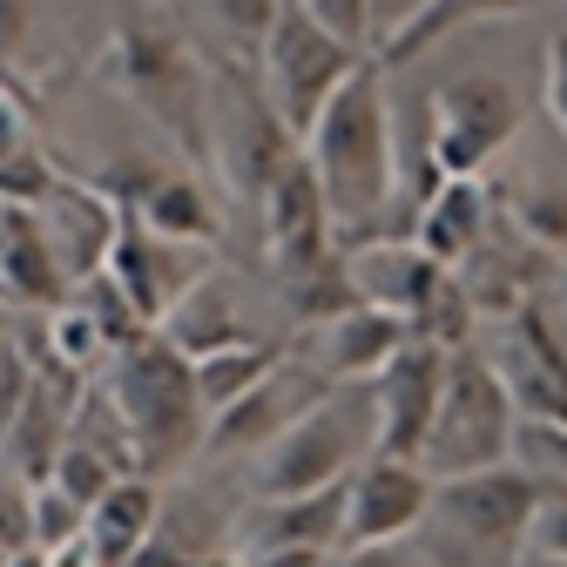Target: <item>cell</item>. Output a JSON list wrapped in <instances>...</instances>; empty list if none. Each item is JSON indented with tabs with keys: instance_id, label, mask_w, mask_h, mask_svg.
Masks as SVG:
<instances>
[{
	"instance_id": "cell-3",
	"label": "cell",
	"mask_w": 567,
	"mask_h": 567,
	"mask_svg": "<svg viewBox=\"0 0 567 567\" xmlns=\"http://www.w3.org/2000/svg\"><path fill=\"white\" fill-rule=\"evenodd\" d=\"M379 453V419L365 385H331L305 419H291L284 433L257 453L250 501H298V493H324L359 473V460Z\"/></svg>"
},
{
	"instance_id": "cell-8",
	"label": "cell",
	"mask_w": 567,
	"mask_h": 567,
	"mask_svg": "<svg viewBox=\"0 0 567 567\" xmlns=\"http://www.w3.org/2000/svg\"><path fill=\"white\" fill-rule=\"evenodd\" d=\"M425 156L440 183L446 176H486V163L527 128V95L507 75H453L425 95Z\"/></svg>"
},
{
	"instance_id": "cell-37",
	"label": "cell",
	"mask_w": 567,
	"mask_h": 567,
	"mask_svg": "<svg viewBox=\"0 0 567 567\" xmlns=\"http://www.w3.org/2000/svg\"><path fill=\"white\" fill-rule=\"evenodd\" d=\"M554 291H560V298H567V257H560V264H554Z\"/></svg>"
},
{
	"instance_id": "cell-34",
	"label": "cell",
	"mask_w": 567,
	"mask_h": 567,
	"mask_svg": "<svg viewBox=\"0 0 567 567\" xmlns=\"http://www.w3.org/2000/svg\"><path fill=\"white\" fill-rule=\"evenodd\" d=\"M540 102H547V122H554L560 142H567V34L547 41V61H540Z\"/></svg>"
},
{
	"instance_id": "cell-12",
	"label": "cell",
	"mask_w": 567,
	"mask_h": 567,
	"mask_svg": "<svg viewBox=\"0 0 567 567\" xmlns=\"http://www.w3.org/2000/svg\"><path fill=\"white\" fill-rule=\"evenodd\" d=\"M257 209H264V257H270V270L284 284L311 277V270H324V264L344 257L338 250V224H331V209H324L305 156H291V163L277 169V183L257 196Z\"/></svg>"
},
{
	"instance_id": "cell-39",
	"label": "cell",
	"mask_w": 567,
	"mask_h": 567,
	"mask_svg": "<svg viewBox=\"0 0 567 567\" xmlns=\"http://www.w3.org/2000/svg\"><path fill=\"white\" fill-rule=\"evenodd\" d=\"M514 567H567V560H514Z\"/></svg>"
},
{
	"instance_id": "cell-9",
	"label": "cell",
	"mask_w": 567,
	"mask_h": 567,
	"mask_svg": "<svg viewBox=\"0 0 567 567\" xmlns=\"http://www.w3.org/2000/svg\"><path fill=\"white\" fill-rule=\"evenodd\" d=\"M534 507H540V480L507 460V466H480V473L433 480V507H425V520H433L446 540H460L466 554L514 567L527 554Z\"/></svg>"
},
{
	"instance_id": "cell-36",
	"label": "cell",
	"mask_w": 567,
	"mask_h": 567,
	"mask_svg": "<svg viewBox=\"0 0 567 567\" xmlns=\"http://www.w3.org/2000/svg\"><path fill=\"white\" fill-rule=\"evenodd\" d=\"M41 567H95V554H89V540H68V547L41 554Z\"/></svg>"
},
{
	"instance_id": "cell-10",
	"label": "cell",
	"mask_w": 567,
	"mask_h": 567,
	"mask_svg": "<svg viewBox=\"0 0 567 567\" xmlns=\"http://www.w3.org/2000/svg\"><path fill=\"white\" fill-rule=\"evenodd\" d=\"M209 264H217V250H203V244H169V237H150L142 224H128L122 209H115V244H109V264L102 277L115 284V298L128 305V318L142 331H156L196 284L209 277Z\"/></svg>"
},
{
	"instance_id": "cell-30",
	"label": "cell",
	"mask_w": 567,
	"mask_h": 567,
	"mask_svg": "<svg viewBox=\"0 0 567 567\" xmlns=\"http://www.w3.org/2000/svg\"><path fill=\"white\" fill-rule=\"evenodd\" d=\"M514 466L540 486H567V425H514Z\"/></svg>"
},
{
	"instance_id": "cell-29",
	"label": "cell",
	"mask_w": 567,
	"mask_h": 567,
	"mask_svg": "<svg viewBox=\"0 0 567 567\" xmlns=\"http://www.w3.org/2000/svg\"><path fill=\"white\" fill-rule=\"evenodd\" d=\"M61 183V169H54V156L41 150V142L28 135V142H14L8 156H0V203H14V209H34L48 189Z\"/></svg>"
},
{
	"instance_id": "cell-35",
	"label": "cell",
	"mask_w": 567,
	"mask_h": 567,
	"mask_svg": "<svg viewBox=\"0 0 567 567\" xmlns=\"http://www.w3.org/2000/svg\"><path fill=\"white\" fill-rule=\"evenodd\" d=\"M412 8H419V0H372V48H379V41H385Z\"/></svg>"
},
{
	"instance_id": "cell-26",
	"label": "cell",
	"mask_w": 567,
	"mask_h": 567,
	"mask_svg": "<svg viewBox=\"0 0 567 567\" xmlns=\"http://www.w3.org/2000/svg\"><path fill=\"white\" fill-rule=\"evenodd\" d=\"M115 480H122V466H109V460H102L89 440H75V433L61 440V453H54V466H48V486H61L75 507H95ZM34 486H41V480H34Z\"/></svg>"
},
{
	"instance_id": "cell-20",
	"label": "cell",
	"mask_w": 567,
	"mask_h": 567,
	"mask_svg": "<svg viewBox=\"0 0 567 567\" xmlns=\"http://www.w3.org/2000/svg\"><path fill=\"white\" fill-rule=\"evenodd\" d=\"M507 14H527V0H419V8L372 48V68H379V75H392V68L433 54L440 41L480 28V21H507Z\"/></svg>"
},
{
	"instance_id": "cell-38",
	"label": "cell",
	"mask_w": 567,
	"mask_h": 567,
	"mask_svg": "<svg viewBox=\"0 0 567 567\" xmlns=\"http://www.w3.org/2000/svg\"><path fill=\"white\" fill-rule=\"evenodd\" d=\"M554 331H560V351H567V311H560V318H554Z\"/></svg>"
},
{
	"instance_id": "cell-28",
	"label": "cell",
	"mask_w": 567,
	"mask_h": 567,
	"mask_svg": "<svg viewBox=\"0 0 567 567\" xmlns=\"http://www.w3.org/2000/svg\"><path fill=\"white\" fill-rule=\"evenodd\" d=\"M277 8H284V0H203V21L217 28V41L230 48V61H244V54H257V41L270 34Z\"/></svg>"
},
{
	"instance_id": "cell-13",
	"label": "cell",
	"mask_w": 567,
	"mask_h": 567,
	"mask_svg": "<svg viewBox=\"0 0 567 567\" xmlns=\"http://www.w3.org/2000/svg\"><path fill=\"white\" fill-rule=\"evenodd\" d=\"M440 385H446V344L412 331L399 344V359L365 385L372 419H379V453H392V460L425 453V433H433V412H440Z\"/></svg>"
},
{
	"instance_id": "cell-40",
	"label": "cell",
	"mask_w": 567,
	"mask_h": 567,
	"mask_svg": "<svg viewBox=\"0 0 567 567\" xmlns=\"http://www.w3.org/2000/svg\"><path fill=\"white\" fill-rule=\"evenodd\" d=\"M142 8H176V0H142Z\"/></svg>"
},
{
	"instance_id": "cell-2",
	"label": "cell",
	"mask_w": 567,
	"mask_h": 567,
	"mask_svg": "<svg viewBox=\"0 0 567 567\" xmlns=\"http://www.w3.org/2000/svg\"><path fill=\"white\" fill-rule=\"evenodd\" d=\"M109 405L128 433V453H135V473H176L189 453H203V405H196V379H189V359L163 338V331H135L128 344L109 351Z\"/></svg>"
},
{
	"instance_id": "cell-11",
	"label": "cell",
	"mask_w": 567,
	"mask_h": 567,
	"mask_svg": "<svg viewBox=\"0 0 567 567\" xmlns=\"http://www.w3.org/2000/svg\"><path fill=\"white\" fill-rule=\"evenodd\" d=\"M480 351H486V365L501 372L520 425H567V351H560L554 311L527 305V311L501 318L493 344H480Z\"/></svg>"
},
{
	"instance_id": "cell-4",
	"label": "cell",
	"mask_w": 567,
	"mask_h": 567,
	"mask_svg": "<svg viewBox=\"0 0 567 567\" xmlns=\"http://www.w3.org/2000/svg\"><path fill=\"white\" fill-rule=\"evenodd\" d=\"M109 75L142 109L163 142L183 156H203V95H209V61L169 28V21H122L109 34Z\"/></svg>"
},
{
	"instance_id": "cell-15",
	"label": "cell",
	"mask_w": 567,
	"mask_h": 567,
	"mask_svg": "<svg viewBox=\"0 0 567 567\" xmlns=\"http://www.w3.org/2000/svg\"><path fill=\"white\" fill-rule=\"evenodd\" d=\"M324 392H331V385H324L311 365H298L291 351H284V359H277L237 405H224L217 419L203 425V453H264V446L284 433V425L305 419Z\"/></svg>"
},
{
	"instance_id": "cell-14",
	"label": "cell",
	"mask_w": 567,
	"mask_h": 567,
	"mask_svg": "<svg viewBox=\"0 0 567 567\" xmlns=\"http://www.w3.org/2000/svg\"><path fill=\"white\" fill-rule=\"evenodd\" d=\"M425 507H433V473H425L419 460L365 453L359 473L344 480V547L405 540L412 527H425Z\"/></svg>"
},
{
	"instance_id": "cell-1",
	"label": "cell",
	"mask_w": 567,
	"mask_h": 567,
	"mask_svg": "<svg viewBox=\"0 0 567 567\" xmlns=\"http://www.w3.org/2000/svg\"><path fill=\"white\" fill-rule=\"evenodd\" d=\"M298 156L331 209L338 237L385 224V209L399 203V122H392L385 75L372 61H359V75L324 102V115L298 142Z\"/></svg>"
},
{
	"instance_id": "cell-27",
	"label": "cell",
	"mask_w": 567,
	"mask_h": 567,
	"mask_svg": "<svg viewBox=\"0 0 567 567\" xmlns=\"http://www.w3.org/2000/svg\"><path fill=\"white\" fill-rule=\"evenodd\" d=\"M89 534V507H75L61 486H28V547L34 554H54V547H68V540H82Z\"/></svg>"
},
{
	"instance_id": "cell-31",
	"label": "cell",
	"mask_w": 567,
	"mask_h": 567,
	"mask_svg": "<svg viewBox=\"0 0 567 567\" xmlns=\"http://www.w3.org/2000/svg\"><path fill=\"white\" fill-rule=\"evenodd\" d=\"M298 14H311L324 34H338L344 48L372 54V0H291Z\"/></svg>"
},
{
	"instance_id": "cell-32",
	"label": "cell",
	"mask_w": 567,
	"mask_h": 567,
	"mask_svg": "<svg viewBox=\"0 0 567 567\" xmlns=\"http://www.w3.org/2000/svg\"><path fill=\"white\" fill-rule=\"evenodd\" d=\"M520 560H567V486H540V507H534Z\"/></svg>"
},
{
	"instance_id": "cell-33",
	"label": "cell",
	"mask_w": 567,
	"mask_h": 567,
	"mask_svg": "<svg viewBox=\"0 0 567 567\" xmlns=\"http://www.w3.org/2000/svg\"><path fill=\"white\" fill-rule=\"evenodd\" d=\"M331 567H440V554L433 547H412V540H379V547L331 554Z\"/></svg>"
},
{
	"instance_id": "cell-21",
	"label": "cell",
	"mask_w": 567,
	"mask_h": 567,
	"mask_svg": "<svg viewBox=\"0 0 567 567\" xmlns=\"http://www.w3.org/2000/svg\"><path fill=\"white\" fill-rule=\"evenodd\" d=\"M0 284L21 298V305H68V277L34 224V209H14V203H0Z\"/></svg>"
},
{
	"instance_id": "cell-22",
	"label": "cell",
	"mask_w": 567,
	"mask_h": 567,
	"mask_svg": "<svg viewBox=\"0 0 567 567\" xmlns=\"http://www.w3.org/2000/svg\"><path fill=\"white\" fill-rule=\"evenodd\" d=\"M176 351H183V359H209V351H224V344H244L250 331H244V318H237V298H230V284L217 277V270H209L203 284H196V291L156 324Z\"/></svg>"
},
{
	"instance_id": "cell-24",
	"label": "cell",
	"mask_w": 567,
	"mask_h": 567,
	"mask_svg": "<svg viewBox=\"0 0 567 567\" xmlns=\"http://www.w3.org/2000/svg\"><path fill=\"white\" fill-rule=\"evenodd\" d=\"M493 203H501V217H507L534 250L567 257V183H554V176H527V183H514L507 196H493Z\"/></svg>"
},
{
	"instance_id": "cell-17",
	"label": "cell",
	"mask_w": 567,
	"mask_h": 567,
	"mask_svg": "<svg viewBox=\"0 0 567 567\" xmlns=\"http://www.w3.org/2000/svg\"><path fill=\"white\" fill-rule=\"evenodd\" d=\"M405 338H412V331H405L399 318L351 305V311H338V318H324V324L311 331V372H318L324 385H372V379L399 359Z\"/></svg>"
},
{
	"instance_id": "cell-16",
	"label": "cell",
	"mask_w": 567,
	"mask_h": 567,
	"mask_svg": "<svg viewBox=\"0 0 567 567\" xmlns=\"http://www.w3.org/2000/svg\"><path fill=\"white\" fill-rule=\"evenodd\" d=\"M34 224H41V237H48L61 277H68V291H75V284H89V277H102L109 244H115V203H109L95 183L61 176V183L34 203Z\"/></svg>"
},
{
	"instance_id": "cell-18",
	"label": "cell",
	"mask_w": 567,
	"mask_h": 567,
	"mask_svg": "<svg viewBox=\"0 0 567 567\" xmlns=\"http://www.w3.org/2000/svg\"><path fill=\"white\" fill-rule=\"evenodd\" d=\"M163 534V486L150 473H122L102 501L89 507V554L95 567H142V554Z\"/></svg>"
},
{
	"instance_id": "cell-25",
	"label": "cell",
	"mask_w": 567,
	"mask_h": 567,
	"mask_svg": "<svg viewBox=\"0 0 567 567\" xmlns=\"http://www.w3.org/2000/svg\"><path fill=\"white\" fill-rule=\"evenodd\" d=\"M48 338H54V365H61V372H95L109 351H115V338L102 331V318H95L89 305H54Z\"/></svg>"
},
{
	"instance_id": "cell-5",
	"label": "cell",
	"mask_w": 567,
	"mask_h": 567,
	"mask_svg": "<svg viewBox=\"0 0 567 567\" xmlns=\"http://www.w3.org/2000/svg\"><path fill=\"white\" fill-rule=\"evenodd\" d=\"M298 156V135L277 122L264 102L257 75H244V61H209V95H203V163L224 176L237 203H257L277 169Z\"/></svg>"
},
{
	"instance_id": "cell-23",
	"label": "cell",
	"mask_w": 567,
	"mask_h": 567,
	"mask_svg": "<svg viewBox=\"0 0 567 567\" xmlns=\"http://www.w3.org/2000/svg\"><path fill=\"white\" fill-rule=\"evenodd\" d=\"M284 359V344H264V338H244V344H224L209 359H189V379H196V405H203V425L217 419L224 405H237L270 365Z\"/></svg>"
},
{
	"instance_id": "cell-19",
	"label": "cell",
	"mask_w": 567,
	"mask_h": 567,
	"mask_svg": "<svg viewBox=\"0 0 567 567\" xmlns=\"http://www.w3.org/2000/svg\"><path fill=\"white\" fill-rule=\"evenodd\" d=\"M493 189H486V176H446L433 196L419 203V217H412V244L433 257L440 270H460L466 264V250L486 237V224H493Z\"/></svg>"
},
{
	"instance_id": "cell-7",
	"label": "cell",
	"mask_w": 567,
	"mask_h": 567,
	"mask_svg": "<svg viewBox=\"0 0 567 567\" xmlns=\"http://www.w3.org/2000/svg\"><path fill=\"white\" fill-rule=\"evenodd\" d=\"M359 61H372V54L344 48L338 34H324L311 14H298L291 0H284L277 21H270V34L257 41V89H264V102L277 109V122L305 142V128L324 115V102H331L351 75H359Z\"/></svg>"
},
{
	"instance_id": "cell-6",
	"label": "cell",
	"mask_w": 567,
	"mask_h": 567,
	"mask_svg": "<svg viewBox=\"0 0 567 567\" xmlns=\"http://www.w3.org/2000/svg\"><path fill=\"white\" fill-rule=\"evenodd\" d=\"M514 399L501 385V372L486 365L480 344H453L446 351V385H440V412L425 433L419 466L433 480L453 473H480V466H507L514 460Z\"/></svg>"
}]
</instances>
